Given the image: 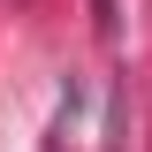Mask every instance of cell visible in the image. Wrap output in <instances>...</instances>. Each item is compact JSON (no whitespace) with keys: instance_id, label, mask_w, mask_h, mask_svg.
<instances>
[{"instance_id":"obj_1","label":"cell","mask_w":152,"mask_h":152,"mask_svg":"<svg viewBox=\"0 0 152 152\" xmlns=\"http://www.w3.org/2000/svg\"><path fill=\"white\" fill-rule=\"evenodd\" d=\"M91 8H99V23H107V31H114V0H91Z\"/></svg>"}]
</instances>
